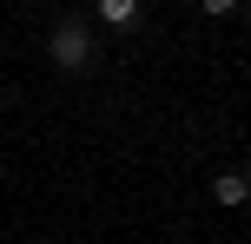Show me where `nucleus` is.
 Listing matches in <instances>:
<instances>
[{"mask_svg": "<svg viewBox=\"0 0 251 244\" xmlns=\"http://www.w3.org/2000/svg\"><path fill=\"white\" fill-rule=\"evenodd\" d=\"M53 66H66V73L86 66V26H79V20H66L60 33H53Z\"/></svg>", "mask_w": 251, "mask_h": 244, "instance_id": "1", "label": "nucleus"}, {"mask_svg": "<svg viewBox=\"0 0 251 244\" xmlns=\"http://www.w3.org/2000/svg\"><path fill=\"white\" fill-rule=\"evenodd\" d=\"M132 13H139V0H100V20L106 26H132Z\"/></svg>", "mask_w": 251, "mask_h": 244, "instance_id": "3", "label": "nucleus"}, {"mask_svg": "<svg viewBox=\"0 0 251 244\" xmlns=\"http://www.w3.org/2000/svg\"><path fill=\"white\" fill-rule=\"evenodd\" d=\"M231 7H238V0H205V13H231Z\"/></svg>", "mask_w": 251, "mask_h": 244, "instance_id": "4", "label": "nucleus"}, {"mask_svg": "<svg viewBox=\"0 0 251 244\" xmlns=\"http://www.w3.org/2000/svg\"><path fill=\"white\" fill-rule=\"evenodd\" d=\"M212 198H218V205H245L251 178H245V172H225V178H212Z\"/></svg>", "mask_w": 251, "mask_h": 244, "instance_id": "2", "label": "nucleus"}]
</instances>
